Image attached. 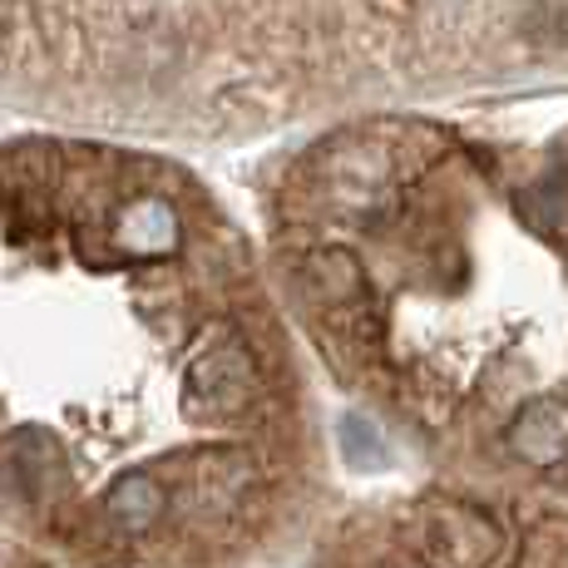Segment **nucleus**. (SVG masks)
Instances as JSON below:
<instances>
[{
	"mask_svg": "<svg viewBox=\"0 0 568 568\" xmlns=\"http://www.w3.org/2000/svg\"><path fill=\"white\" fill-rule=\"evenodd\" d=\"M485 64H568V0H0V109L247 134Z\"/></svg>",
	"mask_w": 568,
	"mask_h": 568,
	"instance_id": "nucleus-1",
	"label": "nucleus"
},
{
	"mask_svg": "<svg viewBox=\"0 0 568 568\" xmlns=\"http://www.w3.org/2000/svg\"><path fill=\"white\" fill-rule=\"evenodd\" d=\"M505 549V524L475 505H435L425 519V559L435 568H495Z\"/></svg>",
	"mask_w": 568,
	"mask_h": 568,
	"instance_id": "nucleus-2",
	"label": "nucleus"
},
{
	"mask_svg": "<svg viewBox=\"0 0 568 568\" xmlns=\"http://www.w3.org/2000/svg\"><path fill=\"white\" fill-rule=\"evenodd\" d=\"M505 450L515 465L554 469L568 455V406L554 396H534L509 415L505 425Z\"/></svg>",
	"mask_w": 568,
	"mask_h": 568,
	"instance_id": "nucleus-3",
	"label": "nucleus"
},
{
	"mask_svg": "<svg viewBox=\"0 0 568 568\" xmlns=\"http://www.w3.org/2000/svg\"><path fill=\"white\" fill-rule=\"evenodd\" d=\"M109 509H114V519H124L129 529H144V524H154V519H159V509H163V489H159L149 475H129L124 485L114 489Z\"/></svg>",
	"mask_w": 568,
	"mask_h": 568,
	"instance_id": "nucleus-4",
	"label": "nucleus"
},
{
	"mask_svg": "<svg viewBox=\"0 0 568 568\" xmlns=\"http://www.w3.org/2000/svg\"><path fill=\"white\" fill-rule=\"evenodd\" d=\"M342 445H346V460H352L356 469H376V465H386V440H381L376 425H366L362 415H352V420H346Z\"/></svg>",
	"mask_w": 568,
	"mask_h": 568,
	"instance_id": "nucleus-5",
	"label": "nucleus"
}]
</instances>
